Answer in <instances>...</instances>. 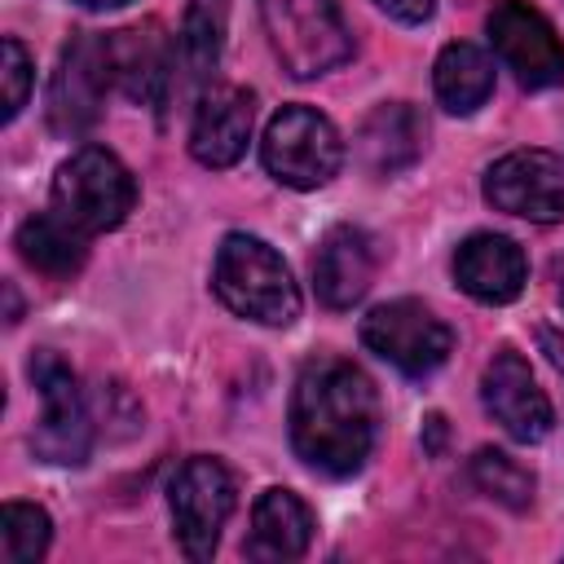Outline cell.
<instances>
[{"label": "cell", "mask_w": 564, "mask_h": 564, "mask_svg": "<svg viewBox=\"0 0 564 564\" xmlns=\"http://www.w3.org/2000/svg\"><path fill=\"white\" fill-rule=\"evenodd\" d=\"M480 401L494 414V423H502V432L511 441H542L555 427V410L546 401V392L538 388L529 361L516 348H498L485 366L480 379Z\"/></svg>", "instance_id": "12"}, {"label": "cell", "mask_w": 564, "mask_h": 564, "mask_svg": "<svg viewBox=\"0 0 564 564\" xmlns=\"http://www.w3.org/2000/svg\"><path fill=\"white\" fill-rule=\"evenodd\" d=\"M115 84L110 66V35L79 31L57 57L53 84H48V123L62 137H79L97 123L106 106V88Z\"/></svg>", "instance_id": "9"}, {"label": "cell", "mask_w": 564, "mask_h": 564, "mask_svg": "<svg viewBox=\"0 0 564 564\" xmlns=\"http://www.w3.org/2000/svg\"><path fill=\"white\" fill-rule=\"evenodd\" d=\"M18 256L44 278H70L88 260V234L75 229L62 212H35L18 225Z\"/></svg>", "instance_id": "19"}, {"label": "cell", "mask_w": 564, "mask_h": 564, "mask_svg": "<svg viewBox=\"0 0 564 564\" xmlns=\"http://www.w3.org/2000/svg\"><path fill=\"white\" fill-rule=\"evenodd\" d=\"M260 18L273 53L295 79L326 75L352 53V35L335 0H260Z\"/></svg>", "instance_id": "4"}, {"label": "cell", "mask_w": 564, "mask_h": 564, "mask_svg": "<svg viewBox=\"0 0 564 564\" xmlns=\"http://www.w3.org/2000/svg\"><path fill=\"white\" fill-rule=\"evenodd\" d=\"M212 291L238 317L260 326H291L300 317V286L286 260L256 234H225L212 264Z\"/></svg>", "instance_id": "2"}, {"label": "cell", "mask_w": 564, "mask_h": 564, "mask_svg": "<svg viewBox=\"0 0 564 564\" xmlns=\"http://www.w3.org/2000/svg\"><path fill=\"white\" fill-rule=\"evenodd\" d=\"M388 18H397V22H427L432 13H436V0H375Z\"/></svg>", "instance_id": "25"}, {"label": "cell", "mask_w": 564, "mask_h": 564, "mask_svg": "<svg viewBox=\"0 0 564 564\" xmlns=\"http://www.w3.org/2000/svg\"><path fill=\"white\" fill-rule=\"evenodd\" d=\"M313 511L300 494L291 489H264L251 507V538H247V555L251 560H300L313 542Z\"/></svg>", "instance_id": "18"}, {"label": "cell", "mask_w": 564, "mask_h": 564, "mask_svg": "<svg viewBox=\"0 0 564 564\" xmlns=\"http://www.w3.org/2000/svg\"><path fill=\"white\" fill-rule=\"evenodd\" d=\"M485 198L520 220H564V154L560 150H511L485 172Z\"/></svg>", "instance_id": "11"}, {"label": "cell", "mask_w": 564, "mask_h": 564, "mask_svg": "<svg viewBox=\"0 0 564 564\" xmlns=\"http://www.w3.org/2000/svg\"><path fill=\"white\" fill-rule=\"evenodd\" d=\"M84 9H119V4H128V0H79Z\"/></svg>", "instance_id": "27"}, {"label": "cell", "mask_w": 564, "mask_h": 564, "mask_svg": "<svg viewBox=\"0 0 564 564\" xmlns=\"http://www.w3.org/2000/svg\"><path fill=\"white\" fill-rule=\"evenodd\" d=\"M538 339L546 344V357H551V361H555V366L564 370V339H555V330H546V326L538 330Z\"/></svg>", "instance_id": "26"}, {"label": "cell", "mask_w": 564, "mask_h": 564, "mask_svg": "<svg viewBox=\"0 0 564 564\" xmlns=\"http://www.w3.org/2000/svg\"><path fill=\"white\" fill-rule=\"evenodd\" d=\"M379 269V242L361 225H335L317 242L313 256V286L326 308H352Z\"/></svg>", "instance_id": "15"}, {"label": "cell", "mask_w": 564, "mask_h": 564, "mask_svg": "<svg viewBox=\"0 0 564 564\" xmlns=\"http://www.w3.org/2000/svg\"><path fill=\"white\" fill-rule=\"evenodd\" d=\"M234 502H238V489L220 458L194 454L176 467V476L167 485V507H172V524H176L172 533H176V546L185 551V560L203 564L216 555V542H220V529H225Z\"/></svg>", "instance_id": "7"}, {"label": "cell", "mask_w": 564, "mask_h": 564, "mask_svg": "<svg viewBox=\"0 0 564 564\" xmlns=\"http://www.w3.org/2000/svg\"><path fill=\"white\" fill-rule=\"evenodd\" d=\"M423 141H427L423 115L410 101H383L361 119V128L352 137V150H357V163L370 176H397L410 163H419Z\"/></svg>", "instance_id": "17"}, {"label": "cell", "mask_w": 564, "mask_h": 564, "mask_svg": "<svg viewBox=\"0 0 564 564\" xmlns=\"http://www.w3.org/2000/svg\"><path fill=\"white\" fill-rule=\"evenodd\" d=\"M26 375L40 397V419L31 432L35 458L57 463V467H79L93 449V419H88V405H84V392H79L70 366L57 352L40 348L26 366Z\"/></svg>", "instance_id": "6"}, {"label": "cell", "mask_w": 564, "mask_h": 564, "mask_svg": "<svg viewBox=\"0 0 564 564\" xmlns=\"http://www.w3.org/2000/svg\"><path fill=\"white\" fill-rule=\"evenodd\" d=\"M229 26V0H189L181 31H176V70H185L189 84H207Z\"/></svg>", "instance_id": "21"}, {"label": "cell", "mask_w": 564, "mask_h": 564, "mask_svg": "<svg viewBox=\"0 0 564 564\" xmlns=\"http://www.w3.org/2000/svg\"><path fill=\"white\" fill-rule=\"evenodd\" d=\"M251 123H256V97L238 84H212L194 106L189 154L203 167H234L247 154Z\"/></svg>", "instance_id": "14"}, {"label": "cell", "mask_w": 564, "mask_h": 564, "mask_svg": "<svg viewBox=\"0 0 564 564\" xmlns=\"http://www.w3.org/2000/svg\"><path fill=\"white\" fill-rule=\"evenodd\" d=\"M110 66H115V84L150 110H163L172 88H181L176 84V44L163 35L159 22L115 31L110 35Z\"/></svg>", "instance_id": "13"}, {"label": "cell", "mask_w": 564, "mask_h": 564, "mask_svg": "<svg viewBox=\"0 0 564 564\" xmlns=\"http://www.w3.org/2000/svg\"><path fill=\"white\" fill-rule=\"evenodd\" d=\"M48 542H53L48 511L31 502H4L0 511V560L4 564H31L48 551Z\"/></svg>", "instance_id": "23"}, {"label": "cell", "mask_w": 564, "mask_h": 564, "mask_svg": "<svg viewBox=\"0 0 564 564\" xmlns=\"http://www.w3.org/2000/svg\"><path fill=\"white\" fill-rule=\"evenodd\" d=\"M560 304H564V264H560Z\"/></svg>", "instance_id": "28"}, {"label": "cell", "mask_w": 564, "mask_h": 564, "mask_svg": "<svg viewBox=\"0 0 564 564\" xmlns=\"http://www.w3.org/2000/svg\"><path fill=\"white\" fill-rule=\"evenodd\" d=\"M379 436V392L344 357H317L291 392V449L322 476H352Z\"/></svg>", "instance_id": "1"}, {"label": "cell", "mask_w": 564, "mask_h": 564, "mask_svg": "<svg viewBox=\"0 0 564 564\" xmlns=\"http://www.w3.org/2000/svg\"><path fill=\"white\" fill-rule=\"evenodd\" d=\"M454 278L480 304H511L529 282V260L507 234H471L454 251Z\"/></svg>", "instance_id": "16"}, {"label": "cell", "mask_w": 564, "mask_h": 564, "mask_svg": "<svg viewBox=\"0 0 564 564\" xmlns=\"http://www.w3.org/2000/svg\"><path fill=\"white\" fill-rule=\"evenodd\" d=\"M432 88H436V101L449 115H471L494 93V57L480 44H467V40L445 44L436 66H432Z\"/></svg>", "instance_id": "20"}, {"label": "cell", "mask_w": 564, "mask_h": 564, "mask_svg": "<svg viewBox=\"0 0 564 564\" xmlns=\"http://www.w3.org/2000/svg\"><path fill=\"white\" fill-rule=\"evenodd\" d=\"M132 207H137V181L106 145H84L70 159H62V167L53 172V212H62L88 238L119 229Z\"/></svg>", "instance_id": "3"}, {"label": "cell", "mask_w": 564, "mask_h": 564, "mask_svg": "<svg viewBox=\"0 0 564 564\" xmlns=\"http://www.w3.org/2000/svg\"><path fill=\"white\" fill-rule=\"evenodd\" d=\"M489 44L498 62L524 84V88H551L564 84V40L546 22L542 9L529 0H498L485 18Z\"/></svg>", "instance_id": "10"}, {"label": "cell", "mask_w": 564, "mask_h": 564, "mask_svg": "<svg viewBox=\"0 0 564 564\" xmlns=\"http://www.w3.org/2000/svg\"><path fill=\"white\" fill-rule=\"evenodd\" d=\"M0 53H4V66H0V75H4V123H13L22 115V106H26V97H31L35 66H31V53L22 48L18 35H4Z\"/></svg>", "instance_id": "24"}, {"label": "cell", "mask_w": 564, "mask_h": 564, "mask_svg": "<svg viewBox=\"0 0 564 564\" xmlns=\"http://www.w3.org/2000/svg\"><path fill=\"white\" fill-rule=\"evenodd\" d=\"M471 480H476V489L485 494V498H494V502H502L507 511H529L533 507V489H538V480H533V471L524 467V463H516L511 454H502V449H476V458H471Z\"/></svg>", "instance_id": "22"}, {"label": "cell", "mask_w": 564, "mask_h": 564, "mask_svg": "<svg viewBox=\"0 0 564 564\" xmlns=\"http://www.w3.org/2000/svg\"><path fill=\"white\" fill-rule=\"evenodd\" d=\"M361 344L401 375H432L454 352V330L419 300H388L361 317Z\"/></svg>", "instance_id": "8"}, {"label": "cell", "mask_w": 564, "mask_h": 564, "mask_svg": "<svg viewBox=\"0 0 564 564\" xmlns=\"http://www.w3.org/2000/svg\"><path fill=\"white\" fill-rule=\"evenodd\" d=\"M260 159L278 185L291 189H317L326 185L344 163V141L335 123L313 106H282L260 141Z\"/></svg>", "instance_id": "5"}]
</instances>
